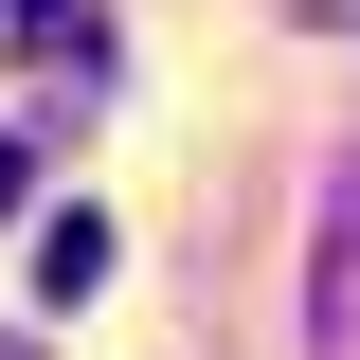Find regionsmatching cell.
<instances>
[{"label":"cell","instance_id":"1","mask_svg":"<svg viewBox=\"0 0 360 360\" xmlns=\"http://www.w3.org/2000/svg\"><path fill=\"white\" fill-rule=\"evenodd\" d=\"M37 288H108V217H54L37 234Z\"/></svg>","mask_w":360,"mask_h":360},{"label":"cell","instance_id":"2","mask_svg":"<svg viewBox=\"0 0 360 360\" xmlns=\"http://www.w3.org/2000/svg\"><path fill=\"white\" fill-rule=\"evenodd\" d=\"M18 198H37V144H18V127H0V217H18Z\"/></svg>","mask_w":360,"mask_h":360}]
</instances>
